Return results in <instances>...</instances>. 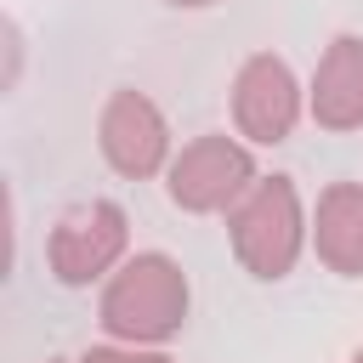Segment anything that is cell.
I'll return each instance as SVG.
<instances>
[{
	"mask_svg": "<svg viewBox=\"0 0 363 363\" xmlns=\"http://www.w3.org/2000/svg\"><path fill=\"white\" fill-rule=\"evenodd\" d=\"M96 142H102V159L142 182L153 170H164V153H170V130H164V113L142 96V91H113L108 108H102V125H96Z\"/></svg>",
	"mask_w": 363,
	"mask_h": 363,
	"instance_id": "obj_6",
	"label": "cell"
},
{
	"mask_svg": "<svg viewBox=\"0 0 363 363\" xmlns=\"http://www.w3.org/2000/svg\"><path fill=\"white\" fill-rule=\"evenodd\" d=\"M346 363H363V352H357V357H346Z\"/></svg>",
	"mask_w": 363,
	"mask_h": 363,
	"instance_id": "obj_11",
	"label": "cell"
},
{
	"mask_svg": "<svg viewBox=\"0 0 363 363\" xmlns=\"http://www.w3.org/2000/svg\"><path fill=\"white\" fill-rule=\"evenodd\" d=\"M233 227V255L244 261L250 278H284L301 255V238H306V216H301V193L289 176H261L250 187V199L227 216Z\"/></svg>",
	"mask_w": 363,
	"mask_h": 363,
	"instance_id": "obj_2",
	"label": "cell"
},
{
	"mask_svg": "<svg viewBox=\"0 0 363 363\" xmlns=\"http://www.w3.org/2000/svg\"><path fill=\"white\" fill-rule=\"evenodd\" d=\"M170 6H216V0H170Z\"/></svg>",
	"mask_w": 363,
	"mask_h": 363,
	"instance_id": "obj_10",
	"label": "cell"
},
{
	"mask_svg": "<svg viewBox=\"0 0 363 363\" xmlns=\"http://www.w3.org/2000/svg\"><path fill=\"white\" fill-rule=\"evenodd\" d=\"M187 323V278L170 255H130L102 289V329L119 340H170Z\"/></svg>",
	"mask_w": 363,
	"mask_h": 363,
	"instance_id": "obj_1",
	"label": "cell"
},
{
	"mask_svg": "<svg viewBox=\"0 0 363 363\" xmlns=\"http://www.w3.org/2000/svg\"><path fill=\"white\" fill-rule=\"evenodd\" d=\"M244 187H255V164H250V153H244L233 136H199V142H187V147L170 159V170H164L170 204H176V210H193V216L227 210Z\"/></svg>",
	"mask_w": 363,
	"mask_h": 363,
	"instance_id": "obj_3",
	"label": "cell"
},
{
	"mask_svg": "<svg viewBox=\"0 0 363 363\" xmlns=\"http://www.w3.org/2000/svg\"><path fill=\"white\" fill-rule=\"evenodd\" d=\"M233 119H238V130H244L250 142H267V147H278V142L295 130V119H301V91H295V74H289L284 57L255 51V57L238 68V79H233Z\"/></svg>",
	"mask_w": 363,
	"mask_h": 363,
	"instance_id": "obj_5",
	"label": "cell"
},
{
	"mask_svg": "<svg viewBox=\"0 0 363 363\" xmlns=\"http://www.w3.org/2000/svg\"><path fill=\"white\" fill-rule=\"evenodd\" d=\"M312 119L323 130H357L363 125V40L340 34L318 57L312 74Z\"/></svg>",
	"mask_w": 363,
	"mask_h": 363,
	"instance_id": "obj_7",
	"label": "cell"
},
{
	"mask_svg": "<svg viewBox=\"0 0 363 363\" xmlns=\"http://www.w3.org/2000/svg\"><path fill=\"white\" fill-rule=\"evenodd\" d=\"M125 238H130L125 210H119L113 199H91V204L68 210V216L51 227L45 255H51V272L79 289V284H96L102 272H113V261L125 255Z\"/></svg>",
	"mask_w": 363,
	"mask_h": 363,
	"instance_id": "obj_4",
	"label": "cell"
},
{
	"mask_svg": "<svg viewBox=\"0 0 363 363\" xmlns=\"http://www.w3.org/2000/svg\"><path fill=\"white\" fill-rule=\"evenodd\" d=\"M79 363H170V357H159V352H119V346H91Z\"/></svg>",
	"mask_w": 363,
	"mask_h": 363,
	"instance_id": "obj_9",
	"label": "cell"
},
{
	"mask_svg": "<svg viewBox=\"0 0 363 363\" xmlns=\"http://www.w3.org/2000/svg\"><path fill=\"white\" fill-rule=\"evenodd\" d=\"M318 261L340 278H363V182H329L312 221Z\"/></svg>",
	"mask_w": 363,
	"mask_h": 363,
	"instance_id": "obj_8",
	"label": "cell"
}]
</instances>
